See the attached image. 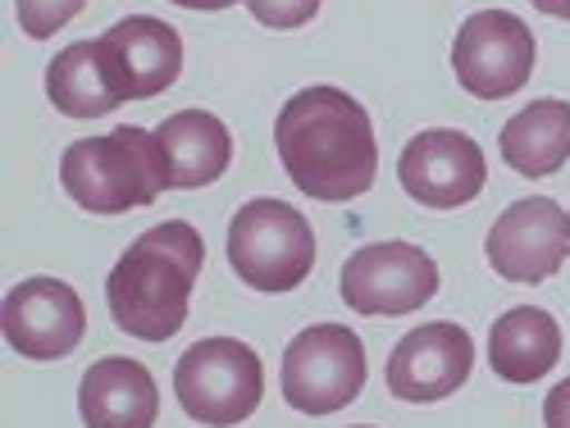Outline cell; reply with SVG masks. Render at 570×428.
<instances>
[{
  "label": "cell",
  "mask_w": 570,
  "mask_h": 428,
  "mask_svg": "<svg viewBox=\"0 0 570 428\" xmlns=\"http://www.w3.org/2000/svg\"><path fill=\"white\" fill-rule=\"evenodd\" d=\"M470 365H474V342L461 324L452 319L420 324L389 356V392L415 406L443 401L470 378Z\"/></svg>",
  "instance_id": "cell-12"
},
{
  "label": "cell",
  "mask_w": 570,
  "mask_h": 428,
  "mask_svg": "<svg viewBox=\"0 0 570 428\" xmlns=\"http://www.w3.org/2000/svg\"><path fill=\"white\" fill-rule=\"evenodd\" d=\"M78 415L87 428H156L160 388L132 356L97 360L78 384Z\"/></svg>",
  "instance_id": "cell-14"
},
{
  "label": "cell",
  "mask_w": 570,
  "mask_h": 428,
  "mask_svg": "<svg viewBox=\"0 0 570 428\" xmlns=\"http://www.w3.org/2000/svg\"><path fill=\"white\" fill-rule=\"evenodd\" d=\"M14 10H19V28L32 41H46V37H56L65 23H73L87 10V0H14Z\"/></svg>",
  "instance_id": "cell-19"
},
{
  "label": "cell",
  "mask_w": 570,
  "mask_h": 428,
  "mask_svg": "<svg viewBox=\"0 0 570 428\" xmlns=\"http://www.w3.org/2000/svg\"><path fill=\"white\" fill-rule=\"evenodd\" d=\"M101 46H106V56H110V69L119 78L124 101H151V97H160V91H169L178 82L183 37L165 19L128 14V19H119L101 37Z\"/></svg>",
  "instance_id": "cell-13"
},
{
  "label": "cell",
  "mask_w": 570,
  "mask_h": 428,
  "mask_svg": "<svg viewBox=\"0 0 570 428\" xmlns=\"http://www.w3.org/2000/svg\"><path fill=\"white\" fill-rule=\"evenodd\" d=\"M502 160L525 178H552L570 160V106L557 97H543L507 119L498 137Z\"/></svg>",
  "instance_id": "cell-18"
},
{
  "label": "cell",
  "mask_w": 570,
  "mask_h": 428,
  "mask_svg": "<svg viewBox=\"0 0 570 428\" xmlns=\"http://www.w3.org/2000/svg\"><path fill=\"white\" fill-rule=\"evenodd\" d=\"M534 32L511 10H480L470 14L452 41L456 82L474 101H507L534 73Z\"/></svg>",
  "instance_id": "cell-7"
},
{
  "label": "cell",
  "mask_w": 570,
  "mask_h": 428,
  "mask_svg": "<svg viewBox=\"0 0 570 428\" xmlns=\"http://www.w3.org/2000/svg\"><path fill=\"white\" fill-rule=\"evenodd\" d=\"M237 0H187V10H228Z\"/></svg>",
  "instance_id": "cell-23"
},
{
  "label": "cell",
  "mask_w": 570,
  "mask_h": 428,
  "mask_svg": "<svg viewBox=\"0 0 570 428\" xmlns=\"http://www.w3.org/2000/svg\"><path fill=\"white\" fill-rule=\"evenodd\" d=\"M156 141L169 165V187L178 192H197L215 178L228 173L233 165V137L219 115L210 110H178L156 128Z\"/></svg>",
  "instance_id": "cell-15"
},
{
  "label": "cell",
  "mask_w": 570,
  "mask_h": 428,
  "mask_svg": "<svg viewBox=\"0 0 570 428\" xmlns=\"http://www.w3.org/2000/svg\"><path fill=\"white\" fill-rule=\"evenodd\" d=\"M338 292L356 315H415L439 292V265L411 242H370L347 256Z\"/></svg>",
  "instance_id": "cell-8"
},
{
  "label": "cell",
  "mask_w": 570,
  "mask_h": 428,
  "mask_svg": "<svg viewBox=\"0 0 570 428\" xmlns=\"http://www.w3.org/2000/svg\"><path fill=\"white\" fill-rule=\"evenodd\" d=\"M543 424L548 428H570V378H561V384L543 397Z\"/></svg>",
  "instance_id": "cell-21"
},
{
  "label": "cell",
  "mask_w": 570,
  "mask_h": 428,
  "mask_svg": "<svg viewBox=\"0 0 570 428\" xmlns=\"http://www.w3.org/2000/svg\"><path fill=\"white\" fill-rule=\"evenodd\" d=\"M484 256L507 282H548L570 256V215L552 197L511 201L484 237Z\"/></svg>",
  "instance_id": "cell-9"
},
{
  "label": "cell",
  "mask_w": 570,
  "mask_h": 428,
  "mask_svg": "<svg viewBox=\"0 0 570 428\" xmlns=\"http://www.w3.org/2000/svg\"><path fill=\"white\" fill-rule=\"evenodd\" d=\"M228 265L256 292H293L315 269V232L297 206L256 197L228 223Z\"/></svg>",
  "instance_id": "cell-4"
},
{
  "label": "cell",
  "mask_w": 570,
  "mask_h": 428,
  "mask_svg": "<svg viewBox=\"0 0 570 428\" xmlns=\"http://www.w3.org/2000/svg\"><path fill=\"white\" fill-rule=\"evenodd\" d=\"M174 6H183V10H187V0H174Z\"/></svg>",
  "instance_id": "cell-24"
},
{
  "label": "cell",
  "mask_w": 570,
  "mask_h": 428,
  "mask_svg": "<svg viewBox=\"0 0 570 428\" xmlns=\"http://www.w3.org/2000/svg\"><path fill=\"white\" fill-rule=\"evenodd\" d=\"M397 178H402V192L424 210H456L484 192L489 165L474 137L456 128H424L406 141V151L397 160Z\"/></svg>",
  "instance_id": "cell-10"
},
{
  "label": "cell",
  "mask_w": 570,
  "mask_h": 428,
  "mask_svg": "<svg viewBox=\"0 0 570 428\" xmlns=\"http://www.w3.org/2000/svg\"><path fill=\"white\" fill-rule=\"evenodd\" d=\"M539 14H552V19H570V0H530Z\"/></svg>",
  "instance_id": "cell-22"
},
{
  "label": "cell",
  "mask_w": 570,
  "mask_h": 428,
  "mask_svg": "<svg viewBox=\"0 0 570 428\" xmlns=\"http://www.w3.org/2000/svg\"><path fill=\"white\" fill-rule=\"evenodd\" d=\"M356 428H370V424H356Z\"/></svg>",
  "instance_id": "cell-25"
},
{
  "label": "cell",
  "mask_w": 570,
  "mask_h": 428,
  "mask_svg": "<svg viewBox=\"0 0 570 428\" xmlns=\"http://www.w3.org/2000/svg\"><path fill=\"white\" fill-rule=\"evenodd\" d=\"M561 360V324L539 306H515L489 328V365L507 384H539Z\"/></svg>",
  "instance_id": "cell-17"
},
{
  "label": "cell",
  "mask_w": 570,
  "mask_h": 428,
  "mask_svg": "<svg viewBox=\"0 0 570 428\" xmlns=\"http://www.w3.org/2000/svg\"><path fill=\"white\" fill-rule=\"evenodd\" d=\"M206 265V242L187 219L147 228L106 278L115 328L141 342H169L187 324V301Z\"/></svg>",
  "instance_id": "cell-2"
},
{
  "label": "cell",
  "mask_w": 570,
  "mask_h": 428,
  "mask_svg": "<svg viewBox=\"0 0 570 428\" xmlns=\"http://www.w3.org/2000/svg\"><path fill=\"white\" fill-rule=\"evenodd\" d=\"M46 97L65 119H101L115 106H124L119 78L110 69V56L101 37L97 41H73L46 64Z\"/></svg>",
  "instance_id": "cell-16"
},
{
  "label": "cell",
  "mask_w": 570,
  "mask_h": 428,
  "mask_svg": "<svg viewBox=\"0 0 570 428\" xmlns=\"http://www.w3.org/2000/svg\"><path fill=\"white\" fill-rule=\"evenodd\" d=\"M65 192L91 215H128L169 192V165L156 132L115 128L106 137H82L60 160Z\"/></svg>",
  "instance_id": "cell-3"
},
{
  "label": "cell",
  "mask_w": 570,
  "mask_h": 428,
  "mask_svg": "<svg viewBox=\"0 0 570 428\" xmlns=\"http://www.w3.org/2000/svg\"><path fill=\"white\" fill-rule=\"evenodd\" d=\"M247 10L256 23H265L274 32H293L320 14V0H247Z\"/></svg>",
  "instance_id": "cell-20"
},
{
  "label": "cell",
  "mask_w": 570,
  "mask_h": 428,
  "mask_svg": "<svg viewBox=\"0 0 570 428\" xmlns=\"http://www.w3.org/2000/svg\"><path fill=\"white\" fill-rule=\"evenodd\" d=\"M274 151L311 201H356L374 187L379 141L370 110L343 87H302L274 119Z\"/></svg>",
  "instance_id": "cell-1"
},
{
  "label": "cell",
  "mask_w": 570,
  "mask_h": 428,
  "mask_svg": "<svg viewBox=\"0 0 570 428\" xmlns=\"http://www.w3.org/2000/svg\"><path fill=\"white\" fill-rule=\"evenodd\" d=\"M0 324H6V342L23 360H65L82 342L87 310L65 278H23L19 288H10Z\"/></svg>",
  "instance_id": "cell-11"
},
{
  "label": "cell",
  "mask_w": 570,
  "mask_h": 428,
  "mask_svg": "<svg viewBox=\"0 0 570 428\" xmlns=\"http://www.w3.org/2000/svg\"><path fill=\"white\" fill-rule=\"evenodd\" d=\"M174 397L206 428H233L256 415L265 397V365L237 338H202L174 365Z\"/></svg>",
  "instance_id": "cell-5"
},
{
  "label": "cell",
  "mask_w": 570,
  "mask_h": 428,
  "mask_svg": "<svg viewBox=\"0 0 570 428\" xmlns=\"http://www.w3.org/2000/svg\"><path fill=\"white\" fill-rule=\"evenodd\" d=\"M365 347L347 324H311L283 351V401L302 415H334L365 388Z\"/></svg>",
  "instance_id": "cell-6"
}]
</instances>
